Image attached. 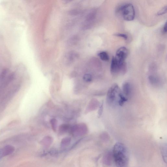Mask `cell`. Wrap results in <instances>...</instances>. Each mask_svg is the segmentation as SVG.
<instances>
[{
	"label": "cell",
	"mask_w": 167,
	"mask_h": 167,
	"mask_svg": "<svg viewBox=\"0 0 167 167\" xmlns=\"http://www.w3.org/2000/svg\"><path fill=\"white\" fill-rule=\"evenodd\" d=\"M122 93L127 98L129 97L131 92V87L130 84L128 82L124 83L122 86Z\"/></svg>",
	"instance_id": "obj_8"
},
{
	"label": "cell",
	"mask_w": 167,
	"mask_h": 167,
	"mask_svg": "<svg viewBox=\"0 0 167 167\" xmlns=\"http://www.w3.org/2000/svg\"><path fill=\"white\" fill-rule=\"evenodd\" d=\"M98 55L101 60L103 61H108L109 60V55L107 52L105 51L99 53L98 54Z\"/></svg>",
	"instance_id": "obj_9"
},
{
	"label": "cell",
	"mask_w": 167,
	"mask_h": 167,
	"mask_svg": "<svg viewBox=\"0 0 167 167\" xmlns=\"http://www.w3.org/2000/svg\"><path fill=\"white\" fill-rule=\"evenodd\" d=\"M14 150V147L10 146H7L0 149V159L2 157L10 155Z\"/></svg>",
	"instance_id": "obj_6"
},
{
	"label": "cell",
	"mask_w": 167,
	"mask_h": 167,
	"mask_svg": "<svg viewBox=\"0 0 167 167\" xmlns=\"http://www.w3.org/2000/svg\"><path fill=\"white\" fill-rule=\"evenodd\" d=\"M102 104V105H101V107H100V109H99V111L98 114L99 115H101V113H102V108H103V105Z\"/></svg>",
	"instance_id": "obj_19"
},
{
	"label": "cell",
	"mask_w": 167,
	"mask_h": 167,
	"mask_svg": "<svg viewBox=\"0 0 167 167\" xmlns=\"http://www.w3.org/2000/svg\"><path fill=\"white\" fill-rule=\"evenodd\" d=\"M128 55V51L126 48L122 47L117 51L115 58L119 64H121L125 62Z\"/></svg>",
	"instance_id": "obj_4"
},
{
	"label": "cell",
	"mask_w": 167,
	"mask_h": 167,
	"mask_svg": "<svg viewBox=\"0 0 167 167\" xmlns=\"http://www.w3.org/2000/svg\"><path fill=\"white\" fill-rule=\"evenodd\" d=\"M71 139L70 138H65L63 139L61 142V145L62 146H65L68 145L70 142Z\"/></svg>",
	"instance_id": "obj_13"
},
{
	"label": "cell",
	"mask_w": 167,
	"mask_h": 167,
	"mask_svg": "<svg viewBox=\"0 0 167 167\" xmlns=\"http://www.w3.org/2000/svg\"><path fill=\"white\" fill-rule=\"evenodd\" d=\"M166 147H164V146H163L161 148V152H162V156H163V159L164 160V161L165 162H166Z\"/></svg>",
	"instance_id": "obj_12"
},
{
	"label": "cell",
	"mask_w": 167,
	"mask_h": 167,
	"mask_svg": "<svg viewBox=\"0 0 167 167\" xmlns=\"http://www.w3.org/2000/svg\"><path fill=\"white\" fill-rule=\"evenodd\" d=\"M115 35L116 36L122 37L125 40H127L128 39V36L124 34L117 33L115 34Z\"/></svg>",
	"instance_id": "obj_16"
},
{
	"label": "cell",
	"mask_w": 167,
	"mask_h": 167,
	"mask_svg": "<svg viewBox=\"0 0 167 167\" xmlns=\"http://www.w3.org/2000/svg\"><path fill=\"white\" fill-rule=\"evenodd\" d=\"M149 82L152 85H156L159 83V79L157 77L151 75L149 76Z\"/></svg>",
	"instance_id": "obj_11"
},
{
	"label": "cell",
	"mask_w": 167,
	"mask_h": 167,
	"mask_svg": "<svg viewBox=\"0 0 167 167\" xmlns=\"http://www.w3.org/2000/svg\"><path fill=\"white\" fill-rule=\"evenodd\" d=\"M119 10L124 20L129 21L133 20L135 18V10L132 4H125L121 7Z\"/></svg>",
	"instance_id": "obj_3"
},
{
	"label": "cell",
	"mask_w": 167,
	"mask_h": 167,
	"mask_svg": "<svg viewBox=\"0 0 167 167\" xmlns=\"http://www.w3.org/2000/svg\"><path fill=\"white\" fill-rule=\"evenodd\" d=\"M167 12V6H165L164 7L162 8L161 10H159V11L158 12L157 14L159 16H161L164 14L166 13Z\"/></svg>",
	"instance_id": "obj_14"
},
{
	"label": "cell",
	"mask_w": 167,
	"mask_h": 167,
	"mask_svg": "<svg viewBox=\"0 0 167 167\" xmlns=\"http://www.w3.org/2000/svg\"><path fill=\"white\" fill-rule=\"evenodd\" d=\"M113 157L115 165L119 167L127 166L129 155L127 148L122 143H117L113 149Z\"/></svg>",
	"instance_id": "obj_1"
},
{
	"label": "cell",
	"mask_w": 167,
	"mask_h": 167,
	"mask_svg": "<svg viewBox=\"0 0 167 167\" xmlns=\"http://www.w3.org/2000/svg\"><path fill=\"white\" fill-rule=\"evenodd\" d=\"M73 128V132L78 133L79 135L84 134L87 131V127L85 125L75 126Z\"/></svg>",
	"instance_id": "obj_7"
},
{
	"label": "cell",
	"mask_w": 167,
	"mask_h": 167,
	"mask_svg": "<svg viewBox=\"0 0 167 167\" xmlns=\"http://www.w3.org/2000/svg\"><path fill=\"white\" fill-rule=\"evenodd\" d=\"M80 13V11L79 10H73L70 11L69 13V15H72V16H76V15L79 14Z\"/></svg>",
	"instance_id": "obj_15"
},
{
	"label": "cell",
	"mask_w": 167,
	"mask_h": 167,
	"mask_svg": "<svg viewBox=\"0 0 167 167\" xmlns=\"http://www.w3.org/2000/svg\"><path fill=\"white\" fill-rule=\"evenodd\" d=\"M96 12L95 11H92L87 15L86 17V21L87 22H92L94 20L96 16Z\"/></svg>",
	"instance_id": "obj_10"
},
{
	"label": "cell",
	"mask_w": 167,
	"mask_h": 167,
	"mask_svg": "<svg viewBox=\"0 0 167 167\" xmlns=\"http://www.w3.org/2000/svg\"><path fill=\"white\" fill-rule=\"evenodd\" d=\"M167 23H166L163 28V31L164 33H166L167 30Z\"/></svg>",
	"instance_id": "obj_18"
},
{
	"label": "cell",
	"mask_w": 167,
	"mask_h": 167,
	"mask_svg": "<svg viewBox=\"0 0 167 167\" xmlns=\"http://www.w3.org/2000/svg\"><path fill=\"white\" fill-rule=\"evenodd\" d=\"M51 123L52 127V128L54 131H56V121L55 119H52L51 120Z\"/></svg>",
	"instance_id": "obj_17"
},
{
	"label": "cell",
	"mask_w": 167,
	"mask_h": 167,
	"mask_svg": "<svg viewBox=\"0 0 167 167\" xmlns=\"http://www.w3.org/2000/svg\"><path fill=\"white\" fill-rule=\"evenodd\" d=\"M120 66L115 60V57H113L112 58L110 67V71L112 74H116L119 73Z\"/></svg>",
	"instance_id": "obj_5"
},
{
	"label": "cell",
	"mask_w": 167,
	"mask_h": 167,
	"mask_svg": "<svg viewBox=\"0 0 167 167\" xmlns=\"http://www.w3.org/2000/svg\"><path fill=\"white\" fill-rule=\"evenodd\" d=\"M69 1H72V0H69Z\"/></svg>",
	"instance_id": "obj_20"
},
{
	"label": "cell",
	"mask_w": 167,
	"mask_h": 167,
	"mask_svg": "<svg viewBox=\"0 0 167 167\" xmlns=\"http://www.w3.org/2000/svg\"><path fill=\"white\" fill-rule=\"evenodd\" d=\"M123 93L116 84L112 85L107 92V101L110 105H115L118 104L120 101V97Z\"/></svg>",
	"instance_id": "obj_2"
}]
</instances>
